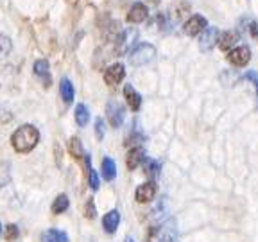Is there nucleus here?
<instances>
[{
    "label": "nucleus",
    "mask_w": 258,
    "mask_h": 242,
    "mask_svg": "<svg viewBox=\"0 0 258 242\" xmlns=\"http://www.w3.org/2000/svg\"><path fill=\"white\" fill-rule=\"evenodd\" d=\"M38 142H40V131L31 124L20 126L11 137V144L16 153H29L36 147Z\"/></svg>",
    "instance_id": "obj_1"
},
{
    "label": "nucleus",
    "mask_w": 258,
    "mask_h": 242,
    "mask_svg": "<svg viewBox=\"0 0 258 242\" xmlns=\"http://www.w3.org/2000/svg\"><path fill=\"white\" fill-rule=\"evenodd\" d=\"M156 56V48L151 43H140L135 45L133 50H131V56H129V61L133 67H142V65H147L154 59Z\"/></svg>",
    "instance_id": "obj_2"
},
{
    "label": "nucleus",
    "mask_w": 258,
    "mask_h": 242,
    "mask_svg": "<svg viewBox=\"0 0 258 242\" xmlns=\"http://www.w3.org/2000/svg\"><path fill=\"white\" fill-rule=\"evenodd\" d=\"M228 61L235 67H246L251 61V48L242 45V47H235L233 50H230V56H228Z\"/></svg>",
    "instance_id": "obj_3"
},
{
    "label": "nucleus",
    "mask_w": 258,
    "mask_h": 242,
    "mask_svg": "<svg viewBox=\"0 0 258 242\" xmlns=\"http://www.w3.org/2000/svg\"><path fill=\"white\" fill-rule=\"evenodd\" d=\"M208 27V20H206L203 15H194L190 16L185 24V32L188 36H196L199 32H203L205 29Z\"/></svg>",
    "instance_id": "obj_4"
},
{
    "label": "nucleus",
    "mask_w": 258,
    "mask_h": 242,
    "mask_svg": "<svg viewBox=\"0 0 258 242\" xmlns=\"http://www.w3.org/2000/svg\"><path fill=\"white\" fill-rule=\"evenodd\" d=\"M125 77V67L122 63H115L111 65V67H108L104 72V81H106V85H118L122 79Z\"/></svg>",
    "instance_id": "obj_5"
},
{
    "label": "nucleus",
    "mask_w": 258,
    "mask_h": 242,
    "mask_svg": "<svg viewBox=\"0 0 258 242\" xmlns=\"http://www.w3.org/2000/svg\"><path fill=\"white\" fill-rule=\"evenodd\" d=\"M106 111H108V118H109V124L113 128H120L122 120H124V108H122L120 102L117 101H109L108 106H106Z\"/></svg>",
    "instance_id": "obj_6"
},
{
    "label": "nucleus",
    "mask_w": 258,
    "mask_h": 242,
    "mask_svg": "<svg viewBox=\"0 0 258 242\" xmlns=\"http://www.w3.org/2000/svg\"><path fill=\"white\" fill-rule=\"evenodd\" d=\"M217 36H219L217 27H206L205 31H203L201 38H199V48H201L203 52L212 50V47L217 43Z\"/></svg>",
    "instance_id": "obj_7"
},
{
    "label": "nucleus",
    "mask_w": 258,
    "mask_h": 242,
    "mask_svg": "<svg viewBox=\"0 0 258 242\" xmlns=\"http://www.w3.org/2000/svg\"><path fill=\"white\" fill-rule=\"evenodd\" d=\"M238 41V34L235 31H222L217 36V45L222 50H233Z\"/></svg>",
    "instance_id": "obj_8"
},
{
    "label": "nucleus",
    "mask_w": 258,
    "mask_h": 242,
    "mask_svg": "<svg viewBox=\"0 0 258 242\" xmlns=\"http://www.w3.org/2000/svg\"><path fill=\"white\" fill-rule=\"evenodd\" d=\"M147 15H149V11H147L145 4L137 2V4H133V6H131V9H129L127 22H129V24H142V22L147 18Z\"/></svg>",
    "instance_id": "obj_9"
},
{
    "label": "nucleus",
    "mask_w": 258,
    "mask_h": 242,
    "mask_svg": "<svg viewBox=\"0 0 258 242\" xmlns=\"http://www.w3.org/2000/svg\"><path fill=\"white\" fill-rule=\"evenodd\" d=\"M156 196V185L153 182H147L144 185H140L135 192V198H137L138 203H149L151 199Z\"/></svg>",
    "instance_id": "obj_10"
},
{
    "label": "nucleus",
    "mask_w": 258,
    "mask_h": 242,
    "mask_svg": "<svg viewBox=\"0 0 258 242\" xmlns=\"http://www.w3.org/2000/svg\"><path fill=\"white\" fill-rule=\"evenodd\" d=\"M135 40H137V32H135V31L122 32L120 36H118V40H117V50H115V54H117V56H120V54L127 52L129 47L135 43Z\"/></svg>",
    "instance_id": "obj_11"
},
{
    "label": "nucleus",
    "mask_w": 258,
    "mask_h": 242,
    "mask_svg": "<svg viewBox=\"0 0 258 242\" xmlns=\"http://www.w3.org/2000/svg\"><path fill=\"white\" fill-rule=\"evenodd\" d=\"M118 224H120V214H118V210H109L108 214L104 215V219H102L104 231L106 233H115Z\"/></svg>",
    "instance_id": "obj_12"
},
{
    "label": "nucleus",
    "mask_w": 258,
    "mask_h": 242,
    "mask_svg": "<svg viewBox=\"0 0 258 242\" xmlns=\"http://www.w3.org/2000/svg\"><path fill=\"white\" fill-rule=\"evenodd\" d=\"M124 97H125V101H127L129 108L133 109V111H138V109H140L142 97H140V93H138L131 85H125L124 86Z\"/></svg>",
    "instance_id": "obj_13"
},
{
    "label": "nucleus",
    "mask_w": 258,
    "mask_h": 242,
    "mask_svg": "<svg viewBox=\"0 0 258 242\" xmlns=\"http://www.w3.org/2000/svg\"><path fill=\"white\" fill-rule=\"evenodd\" d=\"M145 158V151L142 147H133V149L127 153V158H125V163H127L129 170H135Z\"/></svg>",
    "instance_id": "obj_14"
},
{
    "label": "nucleus",
    "mask_w": 258,
    "mask_h": 242,
    "mask_svg": "<svg viewBox=\"0 0 258 242\" xmlns=\"http://www.w3.org/2000/svg\"><path fill=\"white\" fill-rule=\"evenodd\" d=\"M34 74H36L40 79H43L45 86L50 85V70H48L47 59H38L36 63H34Z\"/></svg>",
    "instance_id": "obj_15"
},
{
    "label": "nucleus",
    "mask_w": 258,
    "mask_h": 242,
    "mask_svg": "<svg viewBox=\"0 0 258 242\" xmlns=\"http://www.w3.org/2000/svg\"><path fill=\"white\" fill-rule=\"evenodd\" d=\"M41 242H69V235L61 230H47L41 235Z\"/></svg>",
    "instance_id": "obj_16"
},
{
    "label": "nucleus",
    "mask_w": 258,
    "mask_h": 242,
    "mask_svg": "<svg viewBox=\"0 0 258 242\" xmlns=\"http://www.w3.org/2000/svg\"><path fill=\"white\" fill-rule=\"evenodd\" d=\"M102 177H104L106 182H111L117 177V165H115V161L111 158H104L102 160Z\"/></svg>",
    "instance_id": "obj_17"
},
{
    "label": "nucleus",
    "mask_w": 258,
    "mask_h": 242,
    "mask_svg": "<svg viewBox=\"0 0 258 242\" xmlns=\"http://www.w3.org/2000/svg\"><path fill=\"white\" fill-rule=\"evenodd\" d=\"M85 163H86V169H88V183H90V189L97 190L101 187V179H99V174L97 170L92 167V160H90L88 154H85Z\"/></svg>",
    "instance_id": "obj_18"
},
{
    "label": "nucleus",
    "mask_w": 258,
    "mask_h": 242,
    "mask_svg": "<svg viewBox=\"0 0 258 242\" xmlns=\"http://www.w3.org/2000/svg\"><path fill=\"white\" fill-rule=\"evenodd\" d=\"M59 93H61V99H63L67 104H70V102L74 101V86L72 83H70L69 79H61L59 83Z\"/></svg>",
    "instance_id": "obj_19"
},
{
    "label": "nucleus",
    "mask_w": 258,
    "mask_h": 242,
    "mask_svg": "<svg viewBox=\"0 0 258 242\" xmlns=\"http://www.w3.org/2000/svg\"><path fill=\"white\" fill-rule=\"evenodd\" d=\"M69 205H70V201H69V196L67 194H59L56 199H54V203H52V212L54 214H63L64 210H69Z\"/></svg>",
    "instance_id": "obj_20"
},
{
    "label": "nucleus",
    "mask_w": 258,
    "mask_h": 242,
    "mask_svg": "<svg viewBox=\"0 0 258 242\" xmlns=\"http://www.w3.org/2000/svg\"><path fill=\"white\" fill-rule=\"evenodd\" d=\"M76 122H77V126H81V128H85V126L90 122V111L85 104L76 106Z\"/></svg>",
    "instance_id": "obj_21"
},
{
    "label": "nucleus",
    "mask_w": 258,
    "mask_h": 242,
    "mask_svg": "<svg viewBox=\"0 0 258 242\" xmlns=\"http://www.w3.org/2000/svg\"><path fill=\"white\" fill-rule=\"evenodd\" d=\"M11 182V163L0 161V187H6Z\"/></svg>",
    "instance_id": "obj_22"
},
{
    "label": "nucleus",
    "mask_w": 258,
    "mask_h": 242,
    "mask_svg": "<svg viewBox=\"0 0 258 242\" xmlns=\"http://www.w3.org/2000/svg\"><path fill=\"white\" fill-rule=\"evenodd\" d=\"M69 151L74 158H83L85 156V151H83V145H81V140L77 137L70 138V144H69Z\"/></svg>",
    "instance_id": "obj_23"
},
{
    "label": "nucleus",
    "mask_w": 258,
    "mask_h": 242,
    "mask_svg": "<svg viewBox=\"0 0 258 242\" xmlns=\"http://www.w3.org/2000/svg\"><path fill=\"white\" fill-rule=\"evenodd\" d=\"M13 43L8 36H0V56H8L11 52Z\"/></svg>",
    "instance_id": "obj_24"
},
{
    "label": "nucleus",
    "mask_w": 258,
    "mask_h": 242,
    "mask_svg": "<svg viewBox=\"0 0 258 242\" xmlns=\"http://www.w3.org/2000/svg\"><path fill=\"white\" fill-rule=\"evenodd\" d=\"M145 174L151 177H156L160 174V163L158 161H147V165H145Z\"/></svg>",
    "instance_id": "obj_25"
},
{
    "label": "nucleus",
    "mask_w": 258,
    "mask_h": 242,
    "mask_svg": "<svg viewBox=\"0 0 258 242\" xmlns=\"http://www.w3.org/2000/svg\"><path fill=\"white\" fill-rule=\"evenodd\" d=\"M18 235H20V231H18V226L16 224H9L8 228H6V238H8L9 242L16 240Z\"/></svg>",
    "instance_id": "obj_26"
},
{
    "label": "nucleus",
    "mask_w": 258,
    "mask_h": 242,
    "mask_svg": "<svg viewBox=\"0 0 258 242\" xmlns=\"http://www.w3.org/2000/svg\"><path fill=\"white\" fill-rule=\"evenodd\" d=\"M85 215H86V219H95L97 217V208H95V203H93V199H88V203H86Z\"/></svg>",
    "instance_id": "obj_27"
},
{
    "label": "nucleus",
    "mask_w": 258,
    "mask_h": 242,
    "mask_svg": "<svg viewBox=\"0 0 258 242\" xmlns=\"http://www.w3.org/2000/svg\"><path fill=\"white\" fill-rule=\"evenodd\" d=\"M104 120L102 118H97L95 120V133H97V140H102L104 138Z\"/></svg>",
    "instance_id": "obj_28"
},
{
    "label": "nucleus",
    "mask_w": 258,
    "mask_h": 242,
    "mask_svg": "<svg viewBox=\"0 0 258 242\" xmlns=\"http://www.w3.org/2000/svg\"><path fill=\"white\" fill-rule=\"evenodd\" d=\"M246 77L249 81H253V85H254V88H256V93H258V74L254 72V70H249V72L246 74Z\"/></svg>",
    "instance_id": "obj_29"
},
{
    "label": "nucleus",
    "mask_w": 258,
    "mask_h": 242,
    "mask_svg": "<svg viewBox=\"0 0 258 242\" xmlns=\"http://www.w3.org/2000/svg\"><path fill=\"white\" fill-rule=\"evenodd\" d=\"M249 32H251V36H256V34H258L256 22H251V24H249Z\"/></svg>",
    "instance_id": "obj_30"
},
{
    "label": "nucleus",
    "mask_w": 258,
    "mask_h": 242,
    "mask_svg": "<svg viewBox=\"0 0 258 242\" xmlns=\"http://www.w3.org/2000/svg\"><path fill=\"white\" fill-rule=\"evenodd\" d=\"M0 233H2V224H0Z\"/></svg>",
    "instance_id": "obj_31"
}]
</instances>
